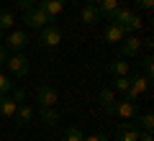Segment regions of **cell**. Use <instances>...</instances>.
Masks as SVG:
<instances>
[{"label": "cell", "instance_id": "cell-1", "mask_svg": "<svg viewBox=\"0 0 154 141\" xmlns=\"http://www.w3.org/2000/svg\"><path fill=\"white\" fill-rule=\"evenodd\" d=\"M113 23H116V26H121L126 33L139 31V28H141V18H139L131 8H118V11H116V16H113Z\"/></svg>", "mask_w": 154, "mask_h": 141}, {"label": "cell", "instance_id": "cell-2", "mask_svg": "<svg viewBox=\"0 0 154 141\" xmlns=\"http://www.w3.org/2000/svg\"><path fill=\"white\" fill-rule=\"evenodd\" d=\"M23 23H26L28 28H36V31H41L44 26H49L51 23V18L46 16L44 11L38 5H33V8H28V11H23Z\"/></svg>", "mask_w": 154, "mask_h": 141}, {"label": "cell", "instance_id": "cell-3", "mask_svg": "<svg viewBox=\"0 0 154 141\" xmlns=\"http://www.w3.org/2000/svg\"><path fill=\"white\" fill-rule=\"evenodd\" d=\"M36 100H38L41 108H57V103H59V92H57L54 85L44 82V85H38V90H36Z\"/></svg>", "mask_w": 154, "mask_h": 141}, {"label": "cell", "instance_id": "cell-4", "mask_svg": "<svg viewBox=\"0 0 154 141\" xmlns=\"http://www.w3.org/2000/svg\"><path fill=\"white\" fill-rule=\"evenodd\" d=\"M5 67H8V72H11L13 77H26L28 69H31L28 59L23 54H18V51H13V57H8V59H5Z\"/></svg>", "mask_w": 154, "mask_h": 141}, {"label": "cell", "instance_id": "cell-5", "mask_svg": "<svg viewBox=\"0 0 154 141\" xmlns=\"http://www.w3.org/2000/svg\"><path fill=\"white\" fill-rule=\"evenodd\" d=\"M149 87H152V80H146L144 75H134L131 85H128V90H126V100H134V103H136L139 95H144Z\"/></svg>", "mask_w": 154, "mask_h": 141}, {"label": "cell", "instance_id": "cell-6", "mask_svg": "<svg viewBox=\"0 0 154 141\" xmlns=\"http://www.w3.org/2000/svg\"><path fill=\"white\" fill-rule=\"evenodd\" d=\"M59 41H62V31L54 23H49V26L41 28V33H38V44H41V46L51 49V46H59Z\"/></svg>", "mask_w": 154, "mask_h": 141}, {"label": "cell", "instance_id": "cell-7", "mask_svg": "<svg viewBox=\"0 0 154 141\" xmlns=\"http://www.w3.org/2000/svg\"><path fill=\"white\" fill-rule=\"evenodd\" d=\"M113 115H118V118H123V121H131V118L139 115V108H136L134 100H121V103H116Z\"/></svg>", "mask_w": 154, "mask_h": 141}, {"label": "cell", "instance_id": "cell-8", "mask_svg": "<svg viewBox=\"0 0 154 141\" xmlns=\"http://www.w3.org/2000/svg\"><path fill=\"white\" fill-rule=\"evenodd\" d=\"M26 44H28V33L26 31H16V28H11V33L5 36V46L11 51H21Z\"/></svg>", "mask_w": 154, "mask_h": 141}, {"label": "cell", "instance_id": "cell-9", "mask_svg": "<svg viewBox=\"0 0 154 141\" xmlns=\"http://www.w3.org/2000/svg\"><path fill=\"white\" fill-rule=\"evenodd\" d=\"M98 103H100V108H103L108 115H113V108H116V103H118V98H116V92L110 90V87H100Z\"/></svg>", "mask_w": 154, "mask_h": 141}, {"label": "cell", "instance_id": "cell-10", "mask_svg": "<svg viewBox=\"0 0 154 141\" xmlns=\"http://www.w3.org/2000/svg\"><path fill=\"white\" fill-rule=\"evenodd\" d=\"M139 51H141V41L136 36H123V41H121V57L123 59L139 57Z\"/></svg>", "mask_w": 154, "mask_h": 141}, {"label": "cell", "instance_id": "cell-11", "mask_svg": "<svg viewBox=\"0 0 154 141\" xmlns=\"http://www.w3.org/2000/svg\"><path fill=\"white\" fill-rule=\"evenodd\" d=\"M118 8H121V0H98V13L105 21H113V16H116Z\"/></svg>", "mask_w": 154, "mask_h": 141}, {"label": "cell", "instance_id": "cell-12", "mask_svg": "<svg viewBox=\"0 0 154 141\" xmlns=\"http://www.w3.org/2000/svg\"><path fill=\"white\" fill-rule=\"evenodd\" d=\"M38 8H41L51 21H54V18L64 11V0H38Z\"/></svg>", "mask_w": 154, "mask_h": 141}, {"label": "cell", "instance_id": "cell-13", "mask_svg": "<svg viewBox=\"0 0 154 141\" xmlns=\"http://www.w3.org/2000/svg\"><path fill=\"white\" fill-rule=\"evenodd\" d=\"M123 36H126V31H123L121 26H116L113 21L105 26V31H103V38H105V44H121L123 41Z\"/></svg>", "mask_w": 154, "mask_h": 141}, {"label": "cell", "instance_id": "cell-14", "mask_svg": "<svg viewBox=\"0 0 154 141\" xmlns=\"http://www.w3.org/2000/svg\"><path fill=\"white\" fill-rule=\"evenodd\" d=\"M116 136H118V141H139V128L131 123H118L116 126Z\"/></svg>", "mask_w": 154, "mask_h": 141}, {"label": "cell", "instance_id": "cell-15", "mask_svg": "<svg viewBox=\"0 0 154 141\" xmlns=\"http://www.w3.org/2000/svg\"><path fill=\"white\" fill-rule=\"evenodd\" d=\"M16 110H18V103L8 95H0V118H16Z\"/></svg>", "mask_w": 154, "mask_h": 141}, {"label": "cell", "instance_id": "cell-16", "mask_svg": "<svg viewBox=\"0 0 154 141\" xmlns=\"http://www.w3.org/2000/svg\"><path fill=\"white\" fill-rule=\"evenodd\" d=\"M80 21H82L85 26H95V23L100 21L98 5H82V11H80Z\"/></svg>", "mask_w": 154, "mask_h": 141}, {"label": "cell", "instance_id": "cell-17", "mask_svg": "<svg viewBox=\"0 0 154 141\" xmlns=\"http://www.w3.org/2000/svg\"><path fill=\"white\" fill-rule=\"evenodd\" d=\"M108 72H110L113 77H126V75H128V62L123 59V57H118V59L108 62Z\"/></svg>", "mask_w": 154, "mask_h": 141}, {"label": "cell", "instance_id": "cell-18", "mask_svg": "<svg viewBox=\"0 0 154 141\" xmlns=\"http://www.w3.org/2000/svg\"><path fill=\"white\" fill-rule=\"evenodd\" d=\"M31 121H33V108H31V105H23V103H18V110H16V123L28 126Z\"/></svg>", "mask_w": 154, "mask_h": 141}, {"label": "cell", "instance_id": "cell-19", "mask_svg": "<svg viewBox=\"0 0 154 141\" xmlns=\"http://www.w3.org/2000/svg\"><path fill=\"white\" fill-rule=\"evenodd\" d=\"M38 118H41L44 126H57V123H59V110H57V108H41Z\"/></svg>", "mask_w": 154, "mask_h": 141}, {"label": "cell", "instance_id": "cell-20", "mask_svg": "<svg viewBox=\"0 0 154 141\" xmlns=\"http://www.w3.org/2000/svg\"><path fill=\"white\" fill-rule=\"evenodd\" d=\"M16 26V13L13 11H0V31H11Z\"/></svg>", "mask_w": 154, "mask_h": 141}, {"label": "cell", "instance_id": "cell-21", "mask_svg": "<svg viewBox=\"0 0 154 141\" xmlns=\"http://www.w3.org/2000/svg\"><path fill=\"white\" fill-rule=\"evenodd\" d=\"M128 85H131V77H113V82H110V90L113 92H123L126 95V90H128Z\"/></svg>", "mask_w": 154, "mask_h": 141}, {"label": "cell", "instance_id": "cell-22", "mask_svg": "<svg viewBox=\"0 0 154 141\" xmlns=\"http://www.w3.org/2000/svg\"><path fill=\"white\" fill-rule=\"evenodd\" d=\"M139 126H141L144 131H154V113L152 110H146V113L139 115Z\"/></svg>", "mask_w": 154, "mask_h": 141}, {"label": "cell", "instance_id": "cell-23", "mask_svg": "<svg viewBox=\"0 0 154 141\" xmlns=\"http://www.w3.org/2000/svg\"><path fill=\"white\" fill-rule=\"evenodd\" d=\"M82 139H85V133L77 128V126H69V128L64 131V141H82Z\"/></svg>", "mask_w": 154, "mask_h": 141}, {"label": "cell", "instance_id": "cell-24", "mask_svg": "<svg viewBox=\"0 0 154 141\" xmlns=\"http://www.w3.org/2000/svg\"><path fill=\"white\" fill-rule=\"evenodd\" d=\"M141 67H144V77H146V80H152V75H154V59H152V54L144 57Z\"/></svg>", "mask_w": 154, "mask_h": 141}, {"label": "cell", "instance_id": "cell-25", "mask_svg": "<svg viewBox=\"0 0 154 141\" xmlns=\"http://www.w3.org/2000/svg\"><path fill=\"white\" fill-rule=\"evenodd\" d=\"M11 87H13L11 77H8V75H3V72H0V95H8V92H11Z\"/></svg>", "mask_w": 154, "mask_h": 141}, {"label": "cell", "instance_id": "cell-26", "mask_svg": "<svg viewBox=\"0 0 154 141\" xmlns=\"http://www.w3.org/2000/svg\"><path fill=\"white\" fill-rule=\"evenodd\" d=\"M16 5L21 8V11H28V8L36 5V0H16Z\"/></svg>", "mask_w": 154, "mask_h": 141}, {"label": "cell", "instance_id": "cell-27", "mask_svg": "<svg viewBox=\"0 0 154 141\" xmlns=\"http://www.w3.org/2000/svg\"><path fill=\"white\" fill-rule=\"evenodd\" d=\"M136 8H141V11H152L154 0H136Z\"/></svg>", "mask_w": 154, "mask_h": 141}, {"label": "cell", "instance_id": "cell-28", "mask_svg": "<svg viewBox=\"0 0 154 141\" xmlns=\"http://www.w3.org/2000/svg\"><path fill=\"white\" fill-rule=\"evenodd\" d=\"M82 141H108V136L105 133H90V136H85Z\"/></svg>", "mask_w": 154, "mask_h": 141}, {"label": "cell", "instance_id": "cell-29", "mask_svg": "<svg viewBox=\"0 0 154 141\" xmlns=\"http://www.w3.org/2000/svg\"><path fill=\"white\" fill-rule=\"evenodd\" d=\"M139 141H154L152 131H144V133H139Z\"/></svg>", "mask_w": 154, "mask_h": 141}, {"label": "cell", "instance_id": "cell-30", "mask_svg": "<svg viewBox=\"0 0 154 141\" xmlns=\"http://www.w3.org/2000/svg\"><path fill=\"white\" fill-rule=\"evenodd\" d=\"M23 98H26V92H23V90H16V95H13V100H16V103H23Z\"/></svg>", "mask_w": 154, "mask_h": 141}, {"label": "cell", "instance_id": "cell-31", "mask_svg": "<svg viewBox=\"0 0 154 141\" xmlns=\"http://www.w3.org/2000/svg\"><path fill=\"white\" fill-rule=\"evenodd\" d=\"M5 59H8V51H5V46H0V64H5Z\"/></svg>", "mask_w": 154, "mask_h": 141}, {"label": "cell", "instance_id": "cell-32", "mask_svg": "<svg viewBox=\"0 0 154 141\" xmlns=\"http://www.w3.org/2000/svg\"><path fill=\"white\" fill-rule=\"evenodd\" d=\"M85 5H98V0H85Z\"/></svg>", "mask_w": 154, "mask_h": 141}, {"label": "cell", "instance_id": "cell-33", "mask_svg": "<svg viewBox=\"0 0 154 141\" xmlns=\"http://www.w3.org/2000/svg\"><path fill=\"white\" fill-rule=\"evenodd\" d=\"M0 41H3V31H0Z\"/></svg>", "mask_w": 154, "mask_h": 141}]
</instances>
